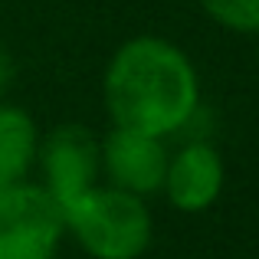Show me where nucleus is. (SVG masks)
I'll list each match as a JSON object with an SVG mask.
<instances>
[{"mask_svg": "<svg viewBox=\"0 0 259 259\" xmlns=\"http://www.w3.org/2000/svg\"><path fill=\"white\" fill-rule=\"evenodd\" d=\"M105 105L118 128L154 138L177 135L200 105L194 63L181 46L161 36H135L115 50L105 69Z\"/></svg>", "mask_w": 259, "mask_h": 259, "instance_id": "nucleus-1", "label": "nucleus"}, {"mask_svg": "<svg viewBox=\"0 0 259 259\" xmlns=\"http://www.w3.org/2000/svg\"><path fill=\"white\" fill-rule=\"evenodd\" d=\"M63 213L66 230H72L79 246L92 259H138L151 246V210L138 194H128L121 187L92 184L66 203Z\"/></svg>", "mask_w": 259, "mask_h": 259, "instance_id": "nucleus-2", "label": "nucleus"}, {"mask_svg": "<svg viewBox=\"0 0 259 259\" xmlns=\"http://www.w3.org/2000/svg\"><path fill=\"white\" fill-rule=\"evenodd\" d=\"M66 233L63 203L43 184L0 190V259H53Z\"/></svg>", "mask_w": 259, "mask_h": 259, "instance_id": "nucleus-3", "label": "nucleus"}, {"mask_svg": "<svg viewBox=\"0 0 259 259\" xmlns=\"http://www.w3.org/2000/svg\"><path fill=\"white\" fill-rule=\"evenodd\" d=\"M36 161L43 167V187L66 207L95 184L102 167V148L89 128L59 125L36 145Z\"/></svg>", "mask_w": 259, "mask_h": 259, "instance_id": "nucleus-4", "label": "nucleus"}, {"mask_svg": "<svg viewBox=\"0 0 259 259\" xmlns=\"http://www.w3.org/2000/svg\"><path fill=\"white\" fill-rule=\"evenodd\" d=\"M99 148H102V167H105L112 187H121L138 197L164 187L167 151L161 138L115 125Z\"/></svg>", "mask_w": 259, "mask_h": 259, "instance_id": "nucleus-5", "label": "nucleus"}, {"mask_svg": "<svg viewBox=\"0 0 259 259\" xmlns=\"http://www.w3.org/2000/svg\"><path fill=\"white\" fill-rule=\"evenodd\" d=\"M167 200L184 213H200L223 190V158L210 141H187L164 171Z\"/></svg>", "mask_w": 259, "mask_h": 259, "instance_id": "nucleus-6", "label": "nucleus"}, {"mask_svg": "<svg viewBox=\"0 0 259 259\" xmlns=\"http://www.w3.org/2000/svg\"><path fill=\"white\" fill-rule=\"evenodd\" d=\"M39 135L33 118L20 105L0 102V190L20 184L36 161Z\"/></svg>", "mask_w": 259, "mask_h": 259, "instance_id": "nucleus-7", "label": "nucleus"}, {"mask_svg": "<svg viewBox=\"0 0 259 259\" xmlns=\"http://www.w3.org/2000/svg\"><path fill=\"white\" fill-rule=\"evenodd\" d=\"M203 10L233 33H259V0H200Z\"/></svg>", "mask_w": 259, "mask_h": 259, "instance_id": "nucleus-8", "label": "nucleus"}, {"mask_svg": "<svg viewBox=\"0 0 259 259\" xmlns=\"http://www.w3.org/2000/svg\"><path fill=\"white\" fill-rule=\"evenodd\" d=\"M13 79H17V63H13L10 50H7V46L0 43V99H4V95L10 92Z\"/></svg>", "mask_w": 259, "mask_h": 259, "instance_id": "nucleus-9", "label": "nucleus"}]
</instances>
